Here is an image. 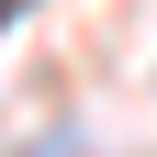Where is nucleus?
Segmentation results:
<instances>
[{"instance_id": "1", "label": "nucleus", "mask_w": 157, "mask_h": 157, "mask_svg": "<svg viewBox=\"0 0 157 157\" xmlns=\"http://www.w3.org/2000/svg\"><path fill=\"white\" fill-rule=\"evenodd\" d=\"M11 11H23V0H0V23H11Z\"/></svg>"}]
</instances>
